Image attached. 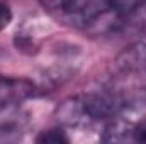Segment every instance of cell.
<instances>
[{
	"instance_id": "6da1fadb",
	"label": "cell",
	"mask_w": 146,
	"mask_h": 144,
	"mask_svg": "<svg viewBox=\"0 0 146 144\" xmlns=\"http://www.w3.org/2000/svg\"><path fill=\"white\" fill-rule=\"evenodd\" d=\"M126 104L112 93H85L66 102L61 114L68 124L87 126L92 122H112L124 110Z\"/></svg>"
},
{
	"instance_id": "7a4b0ae2",
	"label": "cell",
	"mask_w": 146,
	"mask_h": 144,
	"mask_svg": "<svg viewBox=\"0 0 146 144\" xmlns=\"http://www.w3.org/2000/svg\"><path fill=\"white\" fill-rule=\"evenodd\" d=\"M42 3L63 15L72 17L80 24H94L102 14L95 9L94 0H42Z\"/></svg>"
},
{
	"instance_id": "3957f363",
	"label": "cell",
	"mask_w": 146,
	"mask_h": 144,
	"mask_svg": "<svg viewBox=\"0 0 146 144\" xmlns=\"http://www.w3.org/2000/svg\"><path fill=\"white\" fill-rule=\"evenodd\" d=\"M36 95V87L22 78L0 76V107L17 105Z\"/></svg>"
},
{
	"instance_id": "277c9868",
	"label": "cell",
	"mask_w": 146,
	"mask_h": 144,
	"mask_svg": "<svg viewBox=\"0 0 146 144\" xmlns=\"http://www.w3.org/2000/svg\"><path fill=\"white\" fill-rule=\"evenodd\" d=\"M26 124V115L17 110L15 105L0 107V137L19 132Z\"/></svg>"
},
{
	"instance_id": "5b68a950",
	"label": "cell",
	"mask_w": 146,
	"mask_h": 144,
	"mask_svg": "<svg viewBox=\"0 0 146 144\" xmlns=\"http://www.w3.org/2000/svg\"><path fill=\"white\" fill-rule=\"evenodd\" d=\"M106 5L117 17H126L134 14L138 9L145 7L146 0H106Z\"/></svg>"
},
{
	"instance_id": "8992f818",
	"label": "cell",
	"mask_w": 146,
	"mask_h": 144,
	"mask_svg": "<svg viewBox=\"0 0 146 144\" xmlns=\"http://www.w3.org/2000/svg\"><path fill=\"white\" fill-rule=\"evenodd\" d=\"M124 65L131 70L146 73V44H138V46L131 48L126 53V63Z\"/></svg>"
},
{
	"instance_id": "52a82bcc",
	"label": "cell",
	"mask_w": 146,
	"mask_h": 144,
	"mask_svg": "<svg viewBox=\"0 0 146 144\" xmlns=\"http://www.w3.org/2000/svg\"><path fill=\"white\" fill-rule=\"evenodd\" d=\"M37 143H53V144H61V143H70V137L65 134L63 129H49L41 132L36 137Z\"/></svg>"
},
{
	"instance_id": "ba28073f",
	"label": "cell",
	"mask_w": 146,
	"mask_h": 144,
	"mask_svg": "<svg viewBox=\"0 0 146 144\" xmlns=\"http://www.w3.org/2000/svg\"><path fill=\"white\" fill-rule=\"evenodd\" d=\"M127 139L136 141V143H146V119H141L129 129Z\"/></svg>"
},
{
	"instance_id": "9c48e42d",
	"label": "cell",
	"mask_w": 146,
	"mask_h": 144,
	"mask_svg": "<svg viewBox=\"0 0 146 144\" xmlns=\"http://www.w3.org/2000/svg\"><path fill=\"white\" fill-rule=\"evenodd\" d=\"M12 20V10L9 9L7 3L0 2V31H3Z\"/></svg>"
}]
</instances>
